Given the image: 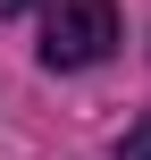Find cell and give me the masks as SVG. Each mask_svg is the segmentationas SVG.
Returning a JSON list of instances; mask_svg holds the SVG:
<instances>
[{
  "label": "cell",
  "mask_w": 151,
  "mask_h": 160,
  "mask_svg": "<svg viewBox=\"0 0 151 160\" xmlns=\"http://www.w3.org/2000/svg\"><path fill=\"white\" fill-rule=\"evenodd\" d=\"M109 51H118V8L109 0H50L42 8V68L50 76L101 68Z\"/></svg>",
  "instance_id": "6da1fadb"
},
{
  "label": "cell",
  "mask_w": 151,
  "mask_h": 160,
  "mask_svg": "<svg viewBox=\"0 0 151 160\" xmlns=\"http://www.w3.org/2000/svg\"><path fill=\"white\" fill-rule=\"evenodd\" d=\"M126 160H151V110L134 118V127H126Z\"/></svg>",
  "instance_id": "7a4b0ae2"
}]
</instances>
